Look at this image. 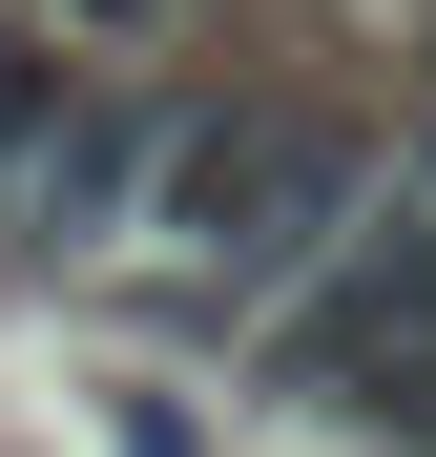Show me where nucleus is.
Segmentation results:
<instances>
[{"label": "nucleus", "instance_id": "nucleus-2", "mask_svg": "<svg viewBox=\"0 0 436 457\" xmlns=\"http://www.w3.org/2000/svg\"><path fill=\"white\" fill-rule=\"evenodd\" d=\"M291 374L436 436V187H395V228H333V270L291 291Z\"/></svg>", "mask_w": 436, "mask_h": 457}, {"label": "nucleus", "instance_id": "nucleus-1", "mask_svg": "<svg viewBox=\"0 0 436 457\" xmlns=\"http://www.w3.org/2000/svg\"><path fill=\"white\" fill-rule=\"evenodd\" d=\"M145 208L187 228V291L208 312H270V291L333 270V228H374V145L270 84V104H208L167 167H145Z\"/></svg>", "mask_w": 436, "mask_h": 457}]
</instances>
